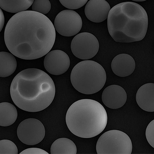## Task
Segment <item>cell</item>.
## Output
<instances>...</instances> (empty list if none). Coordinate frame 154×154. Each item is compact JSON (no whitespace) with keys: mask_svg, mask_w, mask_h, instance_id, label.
Wrapping results in <instances>:
<instances>
[{"mask_svg":"<svg viewBox=\"0 0 154 154\" xmlns=\"http://www.w3.org/2000/svg\"><path fill=\"white\" fill-rule=\"evenodd\" d=\"M56 32L50 19L32 11L17 13L8 20L4 39L8 50L25 60H35L46 55L55 43Z\"/></svg>","mask_w":154,"mask_h":154,"instance_id":"obj_1","label":"cell"},{"mask_svg":"<svg viewBox=\"0 0 154 154\" xmlns=\"http://www.w3.org/2000/svg\"><path fill=\"white\" fill-rule=\"evenodd\" d=\"M10 94L14 104L20 109L36 112L48 108L54 100V81L44 71L29 68L18 73L11 84Z\"/></svg>","mask_w":154,"mask_h":154,"instance_id":"obj_2","label":"cell"},{"mask_svg":"<svg viewBox=\"0 0 154 154\" xmlns=\"http://www.w3.org/2000/svg\"><path fill=\"white\" fill-rule=\"evenodd\" d=\"M107 26L109 35L116 42H139L144 38L147 31L148 14L138 4L122 2L110 9Z\"/></svg>","mask_w":154,"mask_h":154,"instance_id":"obj_3","label":"cell"},{"mask_svg":"<svg viewBox=\"0 0 154 154\" xmlns=\"http://www.w3.org/2000/svg\"><path fill=\"white\" fill-rule=\"evenodd\" d=\"M66 121L69 129L75 135L91 138L103 132L107 125L108 116L99 102L84 99L72 103L66 113Z\"/></svg>","mask_w":154,"mask_h":154,"instance_id":"obj_4","label":"cell"},{"mask_svg":"<svg viewBox=\"0 0 154 154\" xmlns=\"http://www.w3.org/2000/svg\"><path fill=\"white\" fill-rule=\"evenodd\" d=\"M70 80L76 90L84 94L98 92L104 86L106 74L100 64L92 60L78 63L71 72Z\"/></svg>","mask_w":154,"mask_h":154,"instance_id":"obj_5","label":"cell"},{"mask_svg":"<svg viewBox=\"0 0 154 154\" xmlns=\"http://www.w3.org/2000/svg\"><path fill=\"white\" fill-rule=\"evenodd\" d=\"M96 150L98 154H131L132 151V141L122 131L110 130L99 138Z\"/></svg>","mask_w":154,"mask_h":154,"instance_id":"obj_6","label":"cell"},{"mask_svg":"<svg viewBox=\"0 0 154 154\" xmlns=\"http://www.w3.org/2000/svg\"><path fill=\"white\" fill-rule=\"evenodd\" d=\"M100 45L92 34L83 32L77 35L71 42V49L75 56L81 60H88L97 54Z\"/></svg>","mask_w":154,"mask_h":154,"instance_id":"obj_7","label":"cell"},{"mask_svg":"<svg viewBox=\"0 0 154 154\" xmlns=\"http://www.w3.org/2000/svg\"><path fill=\"white\" fill-rule=\"evenodd\" d=\"M19 140L28 145H34L42 142L45 137L44 125L35 119H25L19 124L17 129Z\"/></svg>","mask_w":154,"mask_h":154,"instance_id":"obj_8","label":"cell"},{"mask_svg":"<svg viewBox=\"0 0 154 154\" xmlns=\"http://www.w3.org/2000/svg\"><path fill=\"white\" fill-rule=\"evenodd\" d=\"M55 30L61 35L72 37L81 30L82 20L80 16L72 10L61 11L54 20Z\"/></svg>","mask_w":154,"mask_h":154,"instance_id":"obj_9","label":"cell"},{"mask_svg":"<svg viewBox=\"0 0 154 154\" xmlns=\"http://www.w3.org/2000/svg\"><path fill=\"white\" fill-rule=\"evenodd\" d=\"M69 57L64 51L54 50L46 54L44 60V66L47 72L53 75L63 74L69 68Z\"/></svg>","mask_w":154,"mask_h":154,"instance_id":"obj_10","label":"cell"},{"mask_svg":"<svg viewBox=\"0 0 154 154\" xmlns=\"http://www.w3.org/2000/svg\"><path fill=\"white\" fill-rule=\"evenodd\" d=\"M127 94L120 85H112L106 88L102 92V100L103 104L112 109L122 107L127 100Z\"/></svg>","mask_w":154,"mask_h":154,"instance_id":"obj_11","label":"cell"},{"mask_svg":"<svg viewBox=\"0 0 154 154\" xmlns=\"http://www.w3.org/2000/svg\"><path fill=\"white\" fill-rule=\"evenodd\" d=\"M110 9L106 0H90L85 5V14L90 21L101 23L107 19Z\"/></svg>","mask_w":154,"mask_h":154,"instance_id":"obj_12","label":"cell"},{"mask_svg":"<svg viewBox=\"0 0 154 154\" xmlns=\"http://www.w3.org/2000/svg\"><path fill=\"white\" fill-rule=\"evenodd\" d=\"M136 63L134 59L128 54H122L116 55L111 63L113 73L120 77L131 75L134 72Z\"/></svg>","mask_w":154,"mask_h":154,"instance_id":"obj_13","label":"cell"},{"mask_svg":"<svg viewBox=\"0 0 154 154\" xmlns=\"http://www.w3.org/2000/svg\"><path fill=\"white\" fill-rule=\"evenodd\" d=\"M138 106L148 112H154V84L147 83L138 89L136 96Z\"/></svg>","mask_w":154,"mask_h":154,"instance_id":"obj_14","label":"cell"},{"mask_svg":"<svg viewBox=\"0 0 154 154\" xmlns=\"http://www.w3.org/2000/svg\"><path fill=\"white\" fill-rule=\"evenodd\" d=\"M17 67L16 59L13 54L0 52V77L6 78L11 75Z\"/></svg>","mask_w":154,"mask_h":154,"instance_id":"obj_15","label":"cell"},{"mask_svg":"<svg viewBox=\"0 0 154 154\" xmlns=\"http://www.w3.org/2000/svg\"><path fill=\"white\" fill-rule=\"evenodd\" d=\"M18 116L15 107L9 102L0 103V126H8L14 124Z\"/></svg>","mask_w":154,"mask_h":154,"instance_id":"obj_16","label":"cell"},{"mask_svg":"<svg viewBox=\"0 0 154 154\" xmlns=\"http://www.w3.org/2000/svg\"><path fill=\"white\" fill-rule=\"evenodd\" d=\"M77 149L75 144L70 139L61 138L57 139L51 147V154H76Z\"/></svg>","mask_w":154,"mask_h":154,"instance_id":"obj_17","label":"cell"},{"mask_svg":"<svg viewBox=\"0 0 154 154\" xmlns=\"http://www.w3.org/2000/svg\"><path fill=\"white\" fill-rule=\"evenodd\" d=\"M35 0H0V8L10 13H17L26 11Z\"/></svg>","mask_w":154,"mask_h":154,"instance_id":"obj_18","label":"cell"},{"mask_svg":"<svg viewBox=\"0 0 154 154\" xmlns=\"http://www.w3.org/2000/svg\"><path fill=\"white\" fill-rule=\"evenodd\" d=\"M31 6L32 11L44 15L50 11L51 7L49 0H35Z\"/></svg>","mask_w":154,"mask_h":154,"instance_id":"obj_19","label":"cell"},{"mask_svg":"<svg viewBox=\"0 0 154 154\" xmlns=\"http://www.w3.org/2000/svg\"><path fill=\"white\" fill-rule=\"evenodd\" d=\"M18 153L17 148L13 142L5 139L0 140V154Z\"/></svg>","mask_w":154,"mask_h":154,"instance_id":"obj_20","label":"cell"},{"mask_svg":"<svg viewBox=\"0 0 154 154\" xmlns=\"http://www.w3.org/2000/svg\"><path fill=\"white\" fill-rule=\"evenodd\" d=\"M61 4L66 8L71 10L81 8L87 3L88 0H59Z\"/></svg>","mask_w":154,"mask_h":154,"instance_id":"obj_21","label":"cell"},{"mask_svg":"<svg viewBox=\"0 0 154 154\" xmlns=\"http://www.w3.org/2000/svg\"><path fill=\"white\" fill-rule=\"evenodd\" d=\"M146 137L149 144L154 148V120L150 122L146 130Z\"/></svg>","mask_w":154,"mask_h":154,"instance_id":"obj_22","label":"cell"},{"mask_svg":"<svg viewBox=\"0 0 154 154\" xmlns=\"http://www.w3.org/2000/svg\"><path fill=\"white\" fill-rule=\"evenodd\" d=\"M20 154H49L45 150L37 148H31L25 149V150L22 151Z\"/></svg>","mask_w":154,"mask_h":154,"instance_id":"obj_23","label":"cell"},{"mask_svg":"<svg viewBox=\"0 0 154 154\" xmlns=\"http://www.w3.org/2000/svg\"><path fill=\"white\" fill-rule=\"evenodd\" d=\"M5 24V17L3 12L0 8V32L3 29Z\"/></svg>","mask_w":154,"mask_h":154,"instance_id":"obj_24","label":"cell"},{"mask_svg":"<svg viewBox=\"0 0 154 154\" xmlns=\"http://www.w3.org/2000/svg\"><path fill=\"white\" fill-rule=\"evenodd\" d=\"M132 1H136V2H143V1H147V0H132Z\"/></svg>","mask_w":154,"mask_h":154,"instance_id":"obj_25","label":"cell"}]
</instances>
